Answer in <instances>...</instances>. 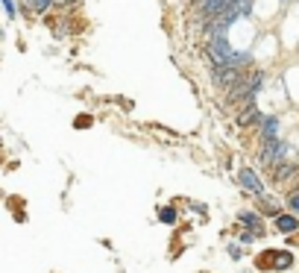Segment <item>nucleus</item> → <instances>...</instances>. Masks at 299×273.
Listing matches in <instances>:
<instances>
[{"label":"nucleus","instance_id":"obj_1","mask_svg":"<svg viewBox=\"0 0 299 273\" xmlns=\"http://www.w3.org/2000/svg\"><path fill=\"white\" fill-rule=\"evenodd\" d=\"M205 56H208V62H211V65H232V68H247L249 62H252V56H249V53H241V50H232V47H229L226 35L208 38V44H205Z\"/></svg>","mask_w":299,"mask_h":273},{"label":"nucleus","instance_id":"obj_2","mask_svg":"<svg viewBox=\"0 0 299 273\" xmlns=\"http://www.w3.org/2000/svg\"><path fill=\"white\" fill-rule=\"evenodd\" d=\"M208 74H211V86L217 91H229L232 86H238L241 80H244V74L247 68H232V65H208Z\"/></svg>","mask_w":299,"mask_h":273},{"label":"nucleus","instance_id":"obj_3","mask_svg":"<svg viewBox=\"0 0 299 273\" xmlns=\"http://www.w3.org/2000/svg\"><path fill=\"white\" fill-rule=\"evenodd\" d=\"M284 156H287V144L279 141V138H267V141L258 144V162L264 168H273V165L284 162Z\"/></svg>","mask_w":299,"mask_h":273},{"label":"nucleus","instance_id":"obj_4","mask_svg":"<svg viewBox=\"0 0 299 273\" xmlns=\"http://www.w3.org/2000/svg\"><path fill=\"white\" fill-rule=\"evenodd\" d=\"M238 182L244 185V191L247 194H252V197H264V185H261V179H258V173L252 171V168H241L238 171Z\"/></svg>","mask_w":299,"mask_h":273},{"label":"nucleus","instance_id":"obj_5","mask_svg":"<svg viewBox=\"0 0 299 273\" xmlns=\"http://www.w3.org/2000/svg\"><path fill=\"white\" fill-rule=\"evenodd\" d=\"M261 118H264V115H261V109H258L255 103H249V106H244V109L238 112V120H235V123H238L241 129H249V126H258Z\"/></svg>","mask_w":299,"mask_h":273},{"label":"nucleus","instance_id":"obj_6","mask_svg":"<svg viewBox=\"0 0 299 273\" xmlns=\"http://www.w3.org/2000/svg\"><path fill=\"white\" fill-rule=\"evenodd\" d=\"M270 176H273V182H287V179L299 176V165L296 162H279V165H273Z\"/></svg>","mask_w":299,"mask_h":273},{"label":"nucleus","instance_id":"obj_7","mask_svg":"<svg viewBox=\"0 0 299 273\" xmlns=\"http://www.w3.org/2000/svg\"><path fill=\"white\" fill-rule=\"evenodd\" d=\"M258 132H261V141H267V138H279V115H267V118H261Z\"/></svg>","mask_w":299,"mask_h":273},{"label":"nucleus","instance_id":"obj_8","mask_svg":"<svg viewBox=\"0 0 299 273\" xmlns=\"http://www.w3.org/2000/svg\"><path fill=\"white\" fill-rule=\"evenodd\" d=\"M238 223L247 226V229H255L258 235H264V221H261L258 212H241V215H238Z\"/></svg>","mask_w":299,"mask_h":273},{"label":"nucleus","instance_id":"obj_9","mask_svg":"<svg viewBox=\"0 0 299 273\" xmlns=\"http://www.w3.org/2000/svg\"><path fill=\"white\" fill-rule=\"evenodd\" d=\"M241 83H244V86L252 91V94H258V88L264 86V71H247Z\"/></svg>","mask_w":299,"mask_h":273},{"label":"nucleus","instance_id":"obj_10","mask_svg":"<svg viewBox=\"0 0 299 273\" xmlns=\"http://www.w3.org/2000/svg\"><path fill=\"white\" fill-rule=\"evenodd\" d=\"M276 229L284 232V235H290V232L299 229V218L296 215H279V218H276Z\"/></svg>","mask_w":299,"mask_h":273},{"label":"nucleus","instance_id":"obj_11","mask_svg":"<svg viewBox=\"0 0 299 273\" xmlns=\"http://www.w3.org/2000/svg\"><path fill=\"white\" fill-rule=\"evenodd\" d=\"M27 9H33L35 15H44L47 9H53V0H24Z\"/></svg>","mask_w":299,"mask_h":273},{"label":"nucleus","instance_id":"obj_12","mask_svg":"<svg viewBox=\"0 0 299 273\" xmlns=\"http://www.w3.org/2000/svg\"><path fill=\"white\" fill-rule=\"evenodd\" d=\"M80 3L83 0H53V9H59V12H77Z\"/></svg>","mask_w":299,"mask_h":273},{"label":"nucleus","instance_id":"obj_13","mask_svg":"<svg viewBox=\"0 0 299 273\" xmlns=\"http://www.w3.org/2000/svg\"><path fill=\"white\" fill-rule=\"evenodd\" d=\"M159 221H162V223H167V226H170V223H176V209L165 206V209L159 212Z\"/></svg>","mask_w":299,"mask_h":273},{"label":"nucleus","instance_id":"obj_14","mask_svg":"<svg viewBox=\"0 0 299 273\" xmlns=\"http://www.w3.org/2000/svg\"><path fill=\"white\" fill-rule=\"evenodd\" d=\"M290 264H293V256H290V253H276V267H279V270H287Z\"/></svg>","mask_w":299,"mask_h":273},{"label":"nucleus","instance_id":"obj_15","mask_svg":"<svg viewBox=\"0 0 299 273\" xmlns=\"http://www.w3.org/2000/svg\"><path fill=\"white\" fill-rule=\"evenodd\" d=\"M91 123H94V118H91V115H80V118L73 120V126H77V129H88Z\"/></svg>","mask_w":299,"mask_h":273},{"label":"nucleus","instance_id":"obj_16","mask_svg":"<svg viewBox=\"0 0 299 273\" xmlns=\"http://www.w3.org/2000/svg\"><path fill=\"white\" fill-rule=\"evenodd\" d=\"M258 238H261V235H258L255 229H244V232H241V244H252V241H258Z\"/></svg>","mask_w":299,"mask_h":273},{"label":"nucleus","instance_id":"obj_17","mask_svg":"<svg viewBox=\"0 0 299 273\" xmlns=\"http://www.w3.org/2000/svg\"><path fill=\"white\" fill-rule=\"evenodd\" d=\"M287 206H290V212H293V215H299V188H296V191H290Z\"/></svg>","mask_w":299,"mask_h":273}]
</instances>
